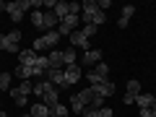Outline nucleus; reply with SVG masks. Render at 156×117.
Segmentation results:
<instances>
[{
  "instance_id": "obj_1",
  "label": "nucleus",
  "mask_w": 156,
  "mask_h": 117,
  "mask_svg": "<svg viewBox=\"0 0 156 117\" xmlns=\"http://www.w3.org/2000/svg\"><path fill=\"white\" fill-rule=\"evenodd\" d=\"M73 31H78V16H70V13H68V16L60 21V29H57V34H60V37H70Z\"/></svg>"
},
{
  "instance_id": "obj_2",
  "label": "nucleus",
  "mask_w": 156,
  "mask_h": 117,
  "mask_svg": "<svg viewBox=\"0 0 156 117\" xmlns=\"http://www.w3.org/2000/svg\"><path fill=\"white\" fill-rule=\"evenodd\" d=\"M47 81H50L52 86H57V89H68L65 70H62V68H50V70H47Z\"/></svg>"
},
{
  "instance_id": "obj_3",
  "label": "nucleus",
  "mask_w": 156,
  "mask_h": 117,
  "mask_svg": "<svg viewBox=\"0 0 156 117\" xmlns=\"http://www.w3.org/2000/svg\"><path fill=\"white\" fill-rule=\"evenodd\" d=\"M47 70H50V60H47L44 55H39L37 62H34V78H47Z\"/></svg>"
},
{
  "instance_id": "obj_4",
  "label": "nucleus",
  "mask_w": 156,
  "mask_h": 117,
  "mask_svg": "<svg viewBox=\"0 0 156 117\" xmlns=\"http://www.w3.org/2000/svg\"><path fill=\"white\" fill-rule=\"evenodd\" d=\"M70 44H73V47H81V50H86V52L91 50V44H89V37H86V34L81 31V29L70 34Z\"/></svg>"
},
{
  "instance_id": "obj_5",
  "label": "nucleus",
  "mask_w": 156,
  "mask_h": 117,
  "mask_svg": "<svg viewBox=\"0 0 156 117\" xmlns=\"http://www.w3.org/2000/svg\"><path fill=\"white\" fill-rule=\"evenodd\" d=\"M37 52L34 50H21L18 52V65H29V68H34V62H37Z\"/></svg>"
},
{
  "instance_id": "obj_6",
  "label": "nucleus",
  "mask_w": 156,
  "mask_h": 117,
  "mask_svg": "<svg viewBox=\"0 0 156 117\" xmlns=\"http://www.w3.org/2000/svg\"><path fill=\"white\" fill-rule=\"evenodd\" d=\"M62 70H65V83L68 86H73V83L81 81V70H78V65H68V68H62Z\"/></svg>"
},
{
  "instance_id": "obj_7",
  "label": "nucleus",
  "mask_w": 156,
  "mask_h": 117,
  "mask_svg": "<svg viewBox=\"0 0 156 117\" xmlns=\"http://www.w3.org/2000/svg\"><path fill=\"white\" fill-rule=\"evenodd\" d=\"M50 89H57V86H52L47 78H44V81H34V96H37V99H42Z\"/></svg>"
},
{
  "instance_id": "obj_8",
  "label": "nucleus",
  "mask_w": 156,
  "mask_h": 117,
  "mask_svg": "<svg viewBox=\"0 0 156 117\" xmlns=\"http://www.w3.org/2000/svg\"><path fill=\"white\" fill-rule=\"evenodd\" d=\"M135 16V5H122V16H120V21H117V26L120 29H128L130 18Z\"/></svg>"
},
{
  "instance_id": "obj_9",
  "label": "nucleus",
  "mask_w": 156,
  "mask_h": 117,
  "mask_svg": "<svg viewBox=\"0 0 156 117\" xmlns=\"http://www.w3.org/2000/svg\"><path fill=\"white\" fill-rule=\"evenodd\" d=\"M154 101H156L154 94H146V91L135 96V104H138V109H151V107H154Z\"/></svg>"
},
{
  "instance_id": "obj_10",
  "label": "nucleus",
  "mask_w": 156,
  "mask_h": 117,
  "mask_svg": "<svg viewBox=\"0 0 156 117\" xmlns=\"http://www.w3.org/2000/svg\"><path fill=\"white\" fill-rule=\"evenodd\" d=\"M57 21H60V18H57V13H55V11H44V21H42V29L52 31V29L57 26Z\"/></svg>"
},
{
  "instance_id": "obj_11",
  "label": "nucleus",
  "mask_w": 156,
  "mask_h": 117,
  "mask_svg": "<svg viewBox=\"0 0 156 117\" xmlns=\"http://www.w3.org/2000/svg\"><path fill=\"white\" fill-rule=\"evenodd\" d=\"M0 50H3V52H11V55L21 52V50H18V44H13L11 39H8V34H0Z\"/></svg>"
},
{
  "instance_id": "obj_12",
  "label": "nucleus",
  "mask_w": 156,
  "mask_h": 117,
  "mask_svg": "<svg viewBox=\"0 0 156 117\" xmlns=\"http://www.w3.org/2000/svg\"><path fill=\"white\" fill-rule=\"evenodd\" d=\"M47 60H50V68H65V62H62V50H50Z\"/></svg>"
},
{
  "instance_id": "obj_13",
  "label": "nucleus",
  "mask_w": 156,
  "mask_h": 117,
  "mask_svg": "<svg viewBox=\"0 0 156 117\" xmlns=\"http://www.w3.org/2000/svg\"><path fill=\"white\" fill-rule=\"evenodd\" d=\"M29 115H31V117H50V107L42 104V101H37V104H31Z\"/></svg>"
},
{
  "instance_id": "obj_14",
  "label": "nucleus",
  "mask_w": 156,
  "mask_h": 117,
  "mask_svg": "<svg viewBox=\"0 0 156 117\" xmlns=\"http://www.w3.org/2000/svg\"><path fill=\"white\" fill-rule=\"evenodd\" d=\"M78 99H81V101H83V104L86 107H91V101H94V96H96V89H94V86H89V89H83V91H78Z\"/></svg>"
},
{
  "instance_id": "obj_15",
  "label": "nucleus",
  "mask_w": 156,
  "mask_h": 117,
  "mask_svg": "<svg viewBox=\"0 0 156 117\" xmlns=\"http://www.w3.org/2000/svg\"><path fill=\"white\" fill-rule=\"evenodd\" d=\"M11 94H23V96L34 94V81H21L16 89H11Z\"/></svg>"
},
{
  "instance_id": "obj_16",
  "label": "nucleus",
  "mask_w": 156,
  "mask_h": 117,
  "mask_svg": "<svg viewBox=\"0 0 156 117\" xmlns=\"http://www.w3.org/2000/svg\"><path fill=\"white\" fill-rule=\"evenodd\" d=\"M101 62V50H89L83 55V65H99Z\"/></svg>"
},
{
  "instance_id": "obj_17",
  "label": "nucleus",
  "mask_w": 156,
  "mask_h": 117,
  "mask_svg": "<svg viewBox=\"0 0 156 117\" xmlns=\"http://www.w3.org/2000/svg\"><path fill=\"white\" fill-rule=\"evenodd\" d=\"M16 78H18V81H31V78H34V68H29V65H16Z\"/></svg>"
},
{
  "instance_id": "obj_18",
  "label": "nucleus",
  "mask_w": 156,
  "mask_h": 117,
  "mask_svg": "<svg viewBox=\"0 0 156 117\" xmlns=\"http://www.w3.org/2000/svg\"><path fill=\"white\" fill-rule=\"evenodd\" d=\"M8 16H11L13 23H18V21H23V16H26V13H23L21 8L16 5V3H8Z\"/></svg>"
},
{
  "instance_id": "obj_19",
  "label": "nucleus",
  "mask_w": 156,
  "mask_h": 117,
  "mask_svg": "<svg viewBox=\"0 0 156 117\" xmlns=\"http://www.w3.org/2000/svg\"><path fill=\"white\" fill-rule=\"evenodd\" d=\"M57 94H60L57 89H50L44 96H42V104H47L50 109H52V107H57V104H60V101H57Z\"/></svg>"
},
{
  "instance_id": "obj_20",
  "label": "nucleus",
  "mask_w": 156,
  "mask_h": 117,
  "mask_svg": "<svg viewBox=\"0 0 156 117\" xmlns=\"http://www.w3.org/2000/svg\"><path fill=\"white\" fill-rule=\"evenodd\" d=\"M70 112H73L76 117H83V112H86V104H83L81 99H78V96H73V99H70Z\"/></svg>"
},
{
  "instance_id": "obj_21",
  "label": "nucleus",
  "mask_w": 156,
  "mask_h": 117,
  "mask_svg": "<svg viewBox=\"0 0 156 117\" xmlns=\"http://www.w3.org/2000/svg\"><path fill=\"white\" fill-rule=\"evenodd\" d=\"M94 89H96V94H99V96H104V99L115 94V83H112V81H104L101 86H94Z\"/></svg>"
},
{
  "instance_id": "obj_22",
  "label": "nucleus",
  "mask_w": 156,
  "mask_h": 117,
  "mask_svg": "<svg viewBox=\"0 0 156 117\" xmlns=\"http://www.w3.org/2000/svg\"><path fill=\"white\" fill-rule=\"evenodd\" d=\"M94 73H96V76H99V78H101V83H104V81H109V65H107V62H104V60H101V62H99V65H96V68H94Z\"/></svg>"
},
{
  "instance_id": "obj_23",
  "label": "nucleus",
  "mask_w": 156,
  "mask_h": 117,
  "mask_svg": "<svg viewBox=\"0 0 156 117\" xmlns=\"http://www.w3.org/2000/svg\"><path fill=\"white\" fill-rule=\"evenodd\" d=\"M68 115H70V107H65V104H57L50 109V117H68Z\"/></svg>"
},
{
  "instance_id": "obj_24",
  "label": "nucleus",
  "mask_w": 156,
  "mask_h": 117,
  "mask_svg": "<svg viewBox=\"0 0 156 117\" xmlns=\"http://www.w3.org/2000/svg\"><path fill=\"white\" fill-rule=\"evenodd\" d=\"M31 50H34V52L39 55V52L50 50V44H47V39H44V37H37V39H34V44H31Z\"/></svg>"
},
{
  "instance_id": "obj_25",
  "label": "nucleus",
  "mask_w": 156,
  "mask_h": 117,
  "mask_svg": "<svg viewBox=\"0 0 156 117\" xmlns=\"http://www.w3.org/2000/svg\"><path fill=\"white\" fill-rule=\"evenodd\" d=\"M44 39H47V44H50V50H55V47H57V42H60V34H57V29L47 31V34H44Z\"/></svg>"
},
{
  "instance_id": "obj_26",
  "label": "nucleus",
  "mask_w": 156,
  "mask_h": 117,
  "mask_svg": "<svg viewBox=\"0 0 156 117\" xmlns=\"http://www.w3.org/2000/svg\"><path fill=\"white\" fill-rule=\"evenodd\" d=\"M125 94H133V96H138V94H143V91H140V81H135V78H130L128 81V86H125Z\"/></svg>"
},
{
  "instance_id": "obj_27",
  "label": "nucleus",
  "mask_w": 156,
  "mask_h": 117,
  "mask_svg": "<svg viewBox=\"0 0 156 117\" xmlns=\"http://www.w3.org/2000/svg\"><path fill=\"white\" fill-rule=\"evenodd\" d=\"M55 13H57V18L62 21V18H65L68 13H70V11H68V3H62V0H57V3H55Z\"/></svg>"
},
{
  "instance_id": "obj_28",
  "label": "nucleus",
  "mask_w": 156,
  "mask_h": 117,
  "mask_svg": "<svg viewBox=\"0 0 156 117\" xmlns=\"http://www.w3.org/2000/svg\"><path fill=\"white\" fill-rule=\"evenodd\" d=\"M62 62L68 65H76V50H62Z\"/></svg>"
},
{
  "instance_id": "obj_29",
  "label": "nucleus",
  "mask_w": 156,
  "mask_h": 117,
  "mask_svg": "<svg viewBox=\"0 0 156 117\" xmlns=\"http://www.w3.org/2000/svg\"><path fill=\"white\" fill-rule=\"evenodd\" d=\"M11 73H0V91H11Z\"/></svg>"
},
{
  "instance_id": "obj_30",
  "label": "nucleus",
  "mask_w": 156,
  "mask_h": 117,
  "mask_svg": "<svg viewBox=\"0 0 156 117\" xmlns=\"http://www.w3.org/2000/svg\"><path fill=\"white\" fill-rule=\"evenodd\" d=\"M104 21H107V13H104V11H96V13H94V18H91V23H94L96 29H99Z\"/></svg>"
},
{
  "instance_id": "obj_31",
  "label": "nucleus",
  "mask_w": 156,
  "mask_h": 117,
  "mask_svg": "<svg viewBox=\"0 0 156 117\" xmlns=\"http://www.w3.org/2000/svg\"><path fill=\"white\" fill-rule=\"evenodd\" d=\"M42 21H44V13H42V11H34V13H31V23H34L37 29H42Z\"/></svg>"
},
{
  "instance_id": "obj_32",
  "label": "nucleus",
  "mask_w": 156,
  "mask_h": 117,
  "mask_svg": "<svg viewBox=\"0 0 156 117\" xmlns=\"http://www.w3.org/2000/svg\"><path fill=\"white\" fill-rule=\"evenodd\" d=\"M13 96V101H16V107H26L29 104V96H23V94H11Z\"/></svg>"
},
{
  "instance_id": "obj_33",
  "label": "nucleus",
  "mask_w": 156,
  "mask_h": 117,
  "mask_svg": "<svg viewBox=\"0 0 156 117\" xmlns=\"http://www.w3.org/2000/svg\"><path fill=\"white\" fill-rule=\"evenodd\" d=\"M81 31H83V34H86V37H89V39H91V37H94V34H96V31H99V29H96V26H94V23H86V26H83V29H81Z\"/></svg>"
},
{
  "instance_id": "obj_34",
  "label": "nucleus",
  "mask_w": 156,
  "mask_h": 117,
  "mask_svg": "<svg viewBox=\"0 0 156 117\" xmlns=\"http://www.w3.org/2000/svg\"><path fill=\"white\" fill-rule=\"evenodd\" d=\"M16 5H18V8H21V11H23V13H26V11H29V8H34V5H31V0H16Z\"/></svg>"
},
{
  "instance_id": "obj_35",
  "label": "nucleus",
  "mask_w": 156,
  "mask_h": 117,
  "mask_svg": "<svg viewBox=\"0 0 156 117\" xmlns=\"http://www.w3.org/2000/svg\"><path fill=\"white\" fill-rule=\"evenodd\" d=\"M8 39H11L13 44H18V42H21V31H18V29H13V31L8 34Z\"/></svg>"
},
{
  "instance_id": "obj_36",
  "label": "nucleus",
  "mask_w": 156,
  "mask_h": 117,
  "mask_svg": "<svg viewBox=\"0 0 156 117\" xmlns=\"http://www.w3.org/2000/svg\"><path fill=\"white\" fill-rule=\"evenodd\" d=\"M99 117H115V112H112L109 107H101V109H99Z\"/></svg>"
},
{
  "instance_id": "obj_37",
  "label": "nucleus",
  "mask_w": 156,
  "mask_h": 117,
  "mask_svg": "<svg viewBox=\"0 0 156 117\" xmlns=\"http://www.w3.org/2000/svg\"><path fill=\"white\" fill-rule=\"evenodd\" d=\"M122 101H125V104H135V96H133V94H125Z\"/></svg>"
},
{
  "instance_id": "obj_38",
  "label": "nucleus",
  "mask_w": 156,
  "mask_h": 117,
  "mask_svg": "<svg viewBox=\"0 0 156 117\" xmlns=\"http://www.w3.org/2000/svg\"><path fill=\"white\" fill-rule=\"evenodd\" d=\"M96 5H99V11H104V8L112 5V0H101V3H96Z\"/></svg>"
},
{
  "instance_id": "obj_39",
  "label": "nucleus",
  "mask_w": 156,
  "mask_h": 117,
  "mask_svg": "<svg viewBox=\"0 0 156 117\" xmlns=\"http://www.w3.org/2000/svg\"><path fill=\"white\" fill-rule=\"evenodd\" d=\"M0 11H5V13H8V3H3V0H0Z\"/></svg>"
},
{
  "instance_id": "obj_40",
  "label": "nucleus",
  "mask_w": 156,
  "mask_h": 117,
  "mask_svg": "<svg viewBox=\"0 0 156 117\" xmlns=\"http://www.w3.org/2000/svg\"><path fill=\"white\" fill-rule=\"evenodd\" d=\"M151 112H154V117H156V101H154V107H151Z\"/></svg>"
},
{
  "instance_id": "obj_41",
  "label": "nucleus",
  "mask_w": 156,
  "mask_h": 117,
  "mask_svg": "<svg viewBox=\"0 0 156 117\" xmlns=\"http://www.w3.org/2000/svg\"><path fill=\"white\" fill-rule=\"evenodd\" d=\"M0 117H8V115H5V112H0Z\"/></svg>"
},
{
  "instance_id": "obj_42",
  "label": "nucleus",
  "mask_w": 156,
  "mask_h": 117,
  "mask_svg": "<svg viewBox=\"0 0 156 117\" xmlns=\"http://www.w3.org/2000/svg\"><path fill=\"white\" fill-rule=\"evenodd\" d=\"M21 117H31V115H29V112H26V115H21Z\"/></svg>"
}]
</instances>
